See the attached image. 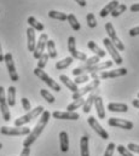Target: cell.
Wrapping results in <instances>:
<instances>
[{"mask_svg": "<svg viewBox=\"0 0 139 156\" xmlns=\"http://www.w3.org/2000/svg\"><path fill=\"white\" fill-rule=\"evenodd\" d=\"M50 117H51V113H50L48 110H44V113L41 114V117L39 119V122L36 123L34 129H33V131L27 136V138L24 139V142H23V147H24V148H29L35 140L37 139V137L42 133L44 128L46 127V125H47Z\"/></svg>", "mask_w": 139, "mask_h": 156, "instance_id": "obj_1", "label": "cell"}, {"mask_svg": "<svg viewBox=\"0 0 139 156\" xmlns=\"http://www.w3.org/2000/svg\"><path fill=\"white\" fill-rule=\"evenodd\" d=\"M112 66V61H105V62H99L97 64H93L91 67H77L73 70V75L74 76H79V75H84V74H97L98 72H104L105 69L110 68Z\"/></svg>", "mask_w": 139, "mask_h": 156, "instance_id": "obj_2", "label": "cell"}, {"mask_svg": "<svg viewBox=\"0 0 139 156\" xmlns=\"http://www.w3.org/2000/svg\"><path fill=\"white\" fill-rule=\"evenodd\" d=\"M42 113H44V108H42L41 105H39V107H36L35 109H32L30 112H28L26 115L16 119V120H15V126H16V127H22V126H24L26 123L32 122L35 117L40 116Z\"/></svg>", "mask_w": 139, "mask_h": 156, "instance_id": "obj_3", "label": "cell"}, {"mask_svg": "<svg viewBox=\"0 0 139 156\" xmlns=\"http://www.w3.org/2000/svg\"><path fill=\"white\" fill-rule=\"evenodd\" d=\"M30 128L29 127H7V126H2L0 128V133L2 136H28L30 133Z\"/></svg>", "mask_w": 139, "mask_h": 156, "instance_id": "obj_4", "label": "cell"}, {"mask_svg": "<svg viewBox=\"0 0 139 156\" xmlns=\"http://www.w3.org/2000/svg\"><path fill=\"white\" fill-rule=\"evenodd\" d=\"M99 83H101V79L99 78L93 79V81H92V82H90L87 86H85V87H82V88H79L76 92H74V93H73V99L75 101V99L82 98L85 94L93 92V90H96V88L99 86Z\"/></svg>", "mask_w": 139, "mask_h": 156, "instance_id": "obj_5", "label": "cell"}, {"mask_svg": "<svg viewBox=\"0 0 139 156\" xmlns=\"http://www.w3.org/2000/svg\"><path fill=\"white\" fill-rule=\"evenodd\" d=\"M34 74L35 76H37V78L40 79V80H42L51 90H55L56 92H59L61 91V86L53 80V79H51L42 69H39V68H35L34 69Z\"/></svg>", "mask_w": 139, "mask_h": 156, "instance_id": "obj_6", "label": "cell"}, {"mask_svg": "<svg viewBox=\"0 0 139 156\" xmlns=\"http://www.w3.org/2000/svg\"><path fill=\"white\" fill-rule=\"evenodd\" d=\"M105 30H106V33H108V37H109L110 41H111L112 45L117 48V51H123V50H125V45L121 42V40L117 38V35H116V33H115V28H114V26H112L110 22H108V23L105 24Z\"/></svg>", "mask_w": 139, "mask_h": 156, "instance_id": "obj_7", "label": "cell"}, {"mask_svg": "<svg viewBox=\"0 0 139 156\" xmlns=\"http://www.w3.org/2000/svg\"><path fill=\"white\" fill-rule=\"evenodd\" d=\"M4 62L6 63V68H7V72H9V75L11 81L16 82L18 81V74L16 72V67H15V62H13V57H12V53L7 52L5 56H4Z\"/></svg>", "mask_w": 139, "mask_h": 156, "instance_id": "obj_8", "label": "cell"}, {"mask_svg": "<svg viewBox=\"0 0 139 156\" xmlns=\"http://www.w3.org/2000/svg\"><path fill=\"white\" fill-rule=\"evenodd\" d=\"M103 44H104L105 48H106V51L109 52V55L112 57V61L117 64V66H120V64H122V57H121V55L119 53V51H117V48L112 45V42L110 41L109 38H105L103 39Z\"/></svg>", "mask_w": 139, "mask_h": 156, "instance_id": "obj_9", "label": "cell"}, {"mask_svg": "<svg viewBox=\"0 0 139 156\" xmlns=\"http://www.w3.org/2000/svg\"><path fill=\"white\" fill-rule=\"evenodd\" d=\"M76 40L74 37H69V39H68V50H69L70 55H71V57L73 58H75V59H79V61H87V56H86V53H84V52H80V51H77V48H76Z\"/></svg>", "mask_w": 139, "mask_h": 156, "instance_id": "obj_10", "label": "cell"}, {"mask_svg": "<svg viewBox=\"0 0 139 156\" xmlns=\"http://www.w3.org/2000/svg\"><path fill=\"white\" fill-rule=\"evenodd\" d=\"M0 110H1V114H2V119L5 121L11 120V114H10V110H9V104H7L5 90H4L2 86H0Z\"/></svg>", "mask_w": 139, "mask_h": 156, "instance_id": "obj_11", "label": "cell"}, {"mask_svg": "<svg viewBox=\"0 0 139 156\" xmlns=\"http://www.w3.org/2000/svg\"><path fill=\"white\" fill-rule=\"evenodd\" d=\"M47 40H48V37L46 33H42L40 37H39V40L36 42V46H35V50L33 52V56H34L35 59H39L41 57L42 53H45V46L47 44Z\"/></svg>", "mask_w": 139, "mask_h": 156, "instance_id": "obj_12", "label": "cell"}, {"mask_svg": "<svg viewBox=\"0 0 139 156\" xmlns=\"http://www.w3.org/2000/svg\"><path fill=\"white\" fill-rule=\"evenodd\" d=\"M108 125L111 127H117V128H123V129H132L133 128L132 121L119 119V117H110L108 120Z\"/></svg>", "mask_w": 139, "mask_h": 156, "instance_id": "obj_13", "label": "cell"}, {"mask_svg": "<svg viewBox=\"0 0 139 156\" xmlns=\"http://www.w3.org/2000/svg\"><path fill=\"white\" fill-rule=\"evenodd\" d=\"M87 121H88V125L93 128V131H94L101 138H103V139H108V138H109V133H108L104 128L101 126V123L97 121L96 117L90 116L88 119H87Z\"/></svg>", "mask_w": 139, "mask_h": 156, "instance_id": "obj_14", "label": "cell"}, {"mask_svg": "<svg viewBox=\"0 0 139 156\" xmlns=\"http://www.w3.org/2000/svg\"><path fill=\"white\" fill-rule=\"evenodd\" d=\"M127 74L126 68H119V69H112V70H104L99 74V79H112L120 78Z\"/></svg>", "mask_w": 139, "mask_h": 156, "instance_id": "obj_15", "label": "cell"}, {"mask_svg": "<svg viewBox=\"0 0 139 156\" xmlns=\"http://www.w3.org/2000/svg\"><path fill=\"white\" fill-rule=\"evenodd\" d=\"M51 115L58 120H74V121L80 117V115L75 112H53Z\"/></svg>", "mask_w": 139, "mask_h": 156, "instance_id": "obj_16", "label": "cell"}, {"mask_svg": "<svg viewBox=\"0 0 139 156\" xmlns=\"http://www.w3.org/2000/svg\"><path fill=\"white\" fill-rule=\"evenodd\" d=\"M108 110L115 112V113H126L128 112V105L125 103H109Z\"/></svg>", "mask_w": 139, "mask_h": 156, "instance_id": "obj_17", "label": "cell"}, {"mask_svg": "<svg viewBox=\"0 0 139 156\" xmlns=\"http://www.w3.org/2000/svg\"><path fill=\"white\" fill-rule=\"evenodd\" d=\"M117 6H119V1H117V0H112V1H110L106 6H104V7L101 10V12H99L101 17H102V18H103V17H106V16L110 15Z\"/></svg>", "mask_w": 139, "mask_h": 156, "instance_id": "obj_18", "label": "cell"}, {"mask_svg": "<svg viewBox=\"0 0 139 156\" xmlns=\"http://www.w3.org/2000/svg\"><path fill=\"white\" fill-rule=\"evenodd\" d=\"M27 39H28V51L34 52L35 46H36V41H35V30L33 28H28L27 29Z\"/></svg>", "mask_w": 139, "mask_h": 156, "instance_id": "obj_19", "label": "cell"}, {"mask_svg": "<svg viewBox=\"0 0 139 156\" xmlns=\"http://www.w3.org/2000/svg\"><path fill=\"white\" fill-rule=\"evenodd\" d=\"M59 144H61V150L63 153H67L69 149V139H68V133L66 131H62L59 133Z\"/></svg>", "mask_w": 139, "mask_h": 156, "instance_id": "obj_20", "label": "cell"}, {"mask_svg": "<svg viewBox=\"0 0 139 156\" xmlns=\"http://www.w3.org/2000/svg\"><path fill=\"white\" fill-rule=\"evenodd\" d=\"M94 105H96V112L99 119H104L105 117V109L104 104H103V98L102 97H97L94 101Z\"/></svg>", "mask_w": 139, "mask_h": 156, "instance_id": "obj_21", "label": "cell"}, {"mask_svg": "<svg viewBox=\"0 0 139 156\" xmlns=\"http://www.w3.org/2000/svg\"><path fill=\"white\" fill-rule=\"evenodd\" d=\"M98 96L96 94V93H93V92H91L90 93V96H88V98L87 99H85V103H84V113H90V110H91V108H92V105H93V103H94V101H96V98H97Z\"/></svg>", "mask_w": 139, "mask_h": 156, "instance_id": "obj_22", "label": "cell"}, {"mask_svg": "<svg viewBox=\"0 0 139 156\" xmlns=\"http://www.w3.org/2000/svg\"><path fill=\"white\" fill-rule=\"evenodd\" d=\"M87 46H88V48H90V50H91L96 56H98L99 58H103L105 55H106V53H105V51H103V50H102V48H101V47H99L94 41H88Z\"/></svg>", "mask_w": 139, "mask_h": 156, "instance_id": "obj_23", "label": "cell"}, {"mask_svg": "<svg viewBox=\"0 0 139 156\" xmlns=\"http://www.w3.org/2000/svg\"><path fill=\"white\" fill-rule=\"evenodd\" d=\"M80 150H81V156H90V150H88V137L82 136L80 139Z\"/></svg>", "mask_w": 139, "mask_h": 156, "instance_id": "obj_24", "label": "cell"}, {"mask_svg": "<svg viewBox=\"0 0 139 156\" xmlns=\"http://www.w3.org/2000/svg\"><path fill=\"white\" fill-rule=\"evenodd\" d=\"M7 104L9 107H15L16 105V87L10 86L7 90Z\"/></svg>", "mask_w": 139, "mask_h": 156, "instance_id": "obj_25", "label": "cell"}, {"mask_svg": "<svg viewBox=\"0 0 139 156\" xmlns=\"http://www.w3.org/2000/svg\"><path fill=\"white\" fill-rule=\"evenodd\" d=\"M59 79H61V81H62V82H63V83L69 88L73 93H74V92H76V91L79 90V88H77V85H76L74 81H71L67 75H63V74H62V75L59 76Z\"/></svg>", "mask_w": 139, "mask_h": 156, "instance_id": "obj_26", "label": "cell"}, {"mask_svg": "<svg viewBox=\"0 0 139 156\" xmlns=\"http://www.w3.org/2000/svg\"><path fill=\"white\" fill-rule=\"evenodd\" d=\"M73 62H74V58H73L71 56L64 58V59H62V61H58V62L56 63V69H57V70H63V69L68 68Z\"/></svg>", "mask_w": 139, "mask_h": 156, "instance_id": "obj_27", "label": "cell"}, {"mask_svg": "<svg viewBox=\"0 0 139 156\" xmlns=\"http://www.w3.org/2000/svg\"><path fill=\"white\" fill-rule=\"evenodd\" d=\"M28 24L30 26V28H33L34 30H37V32H42L44 30V24L40 23L35 17L30 16L28 17Z\"/></svg>", "mask_w": 139, "mask_h": 156, "instance_id": "obj_28", "label": "cell"}, {"mask_svg": "<svg viewBox=\"0 0 139 156\" xmlns=\"http://www.w3.org/2000/svg\"><path fill=\"white\" fill-rule=\"evenodd\" d=\"M46 47H47V55H48V57L50 58H56L57 57V51H56L55 41L53 40H47Z\"/></svg>", "mask_w": 139, "mask_h": 156, "instance_id": "obj_29", "label": "cell"}, {"mask_svg": "<svg viewBox=\"0 0 139 156\" xmlns=\"http://www.w3.org/2000/svg\"><path fill=\"white\" fill-rule=\"evenodd\" d=\"M48 17L50 18H53V20H58V21H67L68 18V15H66L64 12H59V11H50L48 12Z\"/></svg>", "mask_w": 139, "mask_h": 156, "instance_id": "obj_30", "label": "cell"}, {"mask_svg": "<svg viewBox=\"0 0 139 156\" xmlns=\"http://www.w3.org/2000/svg\"><path fill=\"white\" fill-rule=\"evenodd\" d=\"M84 103H85V99H84V97L82 98H79V99H75L73 103H70L69 105H68V112H75L76 109H79V108H81L82 105H84Z\"/></svg>", "mask_w": 139, "mask_h": 156, "instance_id": "obj_31", "label": "cell"}, {"mask_svg": "<svg viewBox=\"0 0 139 156\" xmlns=\"http://www.w3.org/2000/svg\"><path fill=\"white\" fill-rule=\"evenodd\" d=\"M67 21L69 22L70 27L74 29V30H76V32H79L80 29H81V26H80V23L77 22V20H76V17L73 15V13H70L68 15V18H67Z\"/></svg>", "mask_w": 139, "mask_h": 156, "instance_id": "obj_32", "label": "cell"}, {"mask_svg": "<svg viewBox=\"0 0 139 156\" xmlns=\"http://www.w3.org/2000/svg\"><path fill=\"white\" fill-rule=\"evenodd\" d=\"M40 94H41V97H42L47 103H50V104L55 103V101H56V98H55L47 90H45V88H41V90H40Z\"/></svg>", "mask_w": 139, "mask_h": 156, "instance_id": "obj_33", "label": "cell"}, {"mask_svg": "<svg viewBox=\"0 0 139 156\" xmlns=\"http://www.w3.org/2000/svg\"><path fill=\"white\" fill-rule=\"evenodd\" d=\"M126 10H127V6H126L125 4H119V6H117V7H116V9H115L110 15H111L112 17H119V16H120V15H122Z\"/></svg>", "mask_w": 139, "mask_h": 156, "instance_id": "obj_34", "label": "cell"}, {"mask_svg": "<svg viewBox=\"0 0 139 156\" xmlns=\"http://www.w3.org/2000/svg\"><path fill=\"white\" fill-rule=\"evenodd\" d=\"M48 58H50V57H48L47 53H42L41 57H40L39 61H37V67H36V68H39V69H44V68L46 67V64H47Z\"/></svg>", "mask_w": 139, "mask_h": 156, "instance_id": "obj_35", "label": "cell"}, {"mask_svg": "<svg viewBox=\"0 0 139 156\" xmlns=\"http://www.w3.org/2000/svg\"><path fill=\"white\" fill-rule=\"evenodd\" d=\"M99 57L98 56H92L91 58H87V61L85 62V64L84 66H81V67H91V66H93V64H97V63H99Z\"/></svg>", "mask_w": 139, "mask_h": 156, "instance_id": "obj_36", "label": "cell"}, {"mask_svg": "<svg viewBox=\"0 0 139 156\" xmlns=\"http://www.w3.org/2000/svg\"><path fill=\"white\" fill-rule=\"evenodd\" d=\"M86 20H87V24H88L90 28H96L97 21H96V17H94L93 13H88L87 17H86Z\"/></svg>", "mask_w": 139, "mask_h": 156, "instance_id": "obj_37", "label": "cell"}, {"mask_svg": "<svg viewBox=\"0 0 139 156\" xmlns=\"http://www.w3.org/2000/svg\"><path fill=\"white\" fill-rule=\"evenodd\" d=\"M116 149H117V151L120 153V155L122 156H133V154L126 148V147H123V145H119V147H116Z\"/></svg>", "mask_w": 139, "mask_h": 156, "instance_id": "obj_38", "label": "cell"}, {"mask_svg": "<svg viewBox=\"0 0 139 156\" xmlns=\"http://www.w3.org/2000/svg\"><path fill=\"white\" fill-rule=\"evenodd\" d=\"M21 103H22V107H23V109H24L27 113L32 110V105H30V102H29V99H28V98L23 97V98L21 99Z\"/></svg>", "mask_w": 139, "mask_h": 156, "instance_id": "obj_39", "label": "cell"}, {"mask_svg": "<svg viewBox=\"0 0 139 156\" xmlns=\"http://www.w3.org/2000/svg\"><path fill=\"white\" fill-rule=\"evenodd\" d=\"M88 80H90V76H88L87 74H84V75H79V76H76L75 80H74V82H75L76 85H80V83L87 82Z\"/></svg>", "mask_w": 139, "mask_h": 156, "instance_id": "obj_40", "label": "cell"}, {"mask_svg": "<svg viewBox=\"0 0 139 156\" xmlns=\"http://www.w3.org/2000/svg\"><path fill=\"white\" fill-rule=\"evenodd\" d=\"M115 149H116L115 144H114V143H109L108 147H106V150H105V153H104V156H112L114 155Z\"/></svg>", "mask_w": 139, "mask_h": 156, "instance_id": "obj_41", "label": "cell"}, {"mask_svg": "<svg viewBox=\"0 0 139 156\" xmlns=\"http://www.w3.org/2000/svg\"><path fill=\"white\" fill-rule=\"evenodd\" d=\"M127 149H128L131 153H137V154H139V145L138 144L130 143V144L127 145Z\"/></svg>", "mask_w": 139, "mask_h": 156, "instance_id": "obj_42", "label": "cell"}, {"mask_svg": "<svg viewBox=\"0 0 139 156\" xmlns=\"http://www.w3.org/2000/svg\"><path fill=\"white\" fill-rule=\"evenodd\" d=\"M130 35H131V37H137V35H139V26L138 27L132 28V29L130 30Z\"/></svg>", "mask_w": 139, "mask_h": 156, "instance_id": "obj_43", "label": "cell"}, {"mask_svg": "<svg viewBox=\"0 0 139 156\" xmlns=\"http://www.w3.org/2000/svg\"><path fill=\"white\" fill-rule=\"evenodd\" d=\"M29 154H30V149L29 148H23V150H22L20 156H29Z\"/></svg>", "mask_w": 139, "mask_h": 156, "instance_id": "obj_44", "label": "cell"}, {"mask_svg": "<svg viewBox=\"0 0 139 156\" xmlns=\"http://www.w3.org/2000/svg\"><path fill=\"white\" fill-rule=\"evenodd\" d=\"M131 11L132 12H139V2L138 4H133L131 6Z\"/></svg>", "mask_w": 139, "mask_h": 156, "instance_id": "obj_45", "label": "cell"}, {"mask_svg": "<svg viewBox=\"0 0 139 156\" xmlns=\"http://www.w3.org/2000/svg\"><path fill=\"white\" fill-rule=\"evenodd\" d=\"M75 1H76L80 6H82V7H85V6H86V1H85V0H75Z\"/></svg>", "mask_w": 139, "mask_h": 156, "instance_id": "obj_46", "label": "cell"}, {"mask_svg": "<svg viewBox=\"0 0 139 156\" xmlns=\"http://www.w3.org/2000/svg\"><path fill=\"white\" fill-rule=\"evenodd\" d=\"M132 104H133L136 108H138L139 109V99H134V101L132 102Z\"/></svg>", "mask_w": 139, "mask_h": 156, "instance_id": "obj_47", "label": "cell"}, {"mask_svg": "<svg viewBox=\"0 0 139 156\" xmlns=\"http://www.w3.org/2000/svg\"><path fill=\"white\" fill-rule=\"evenodd\" d=\"M4 53H2V50H1V45H0V62H2L4 61Z\"/></svg>", "mask_w": 139, "mask_h": 156, "instance_id": "obj_48", "label": "cell"}, {"mask_svg": "<svg viewBox=\"0 0 139 156\" xmlns=\"http://www.w3.org/2000/svg\"><path fill=\"white\" fill-rule=\"evenodd\" d=\"M1 148H2V143H0V149H1Z\"/></svg>", "mask_w": 139, "mask_h": 156, "instance_id": "obj_49", "label": "cell"}, {"mask_svg": "<svg viewBox=\"0 0 139 156\" xmlns=\"http://www.w3.org/2000/svg\"><path fill=\"white\" fill-rule=\"evenodd\" d=\"M138 99H139V93H138Z\"/></svg>", "mask_w": 139, "mask_h": 156, "instance_id": "obj_50", "label": "cell"}]
</instances>
